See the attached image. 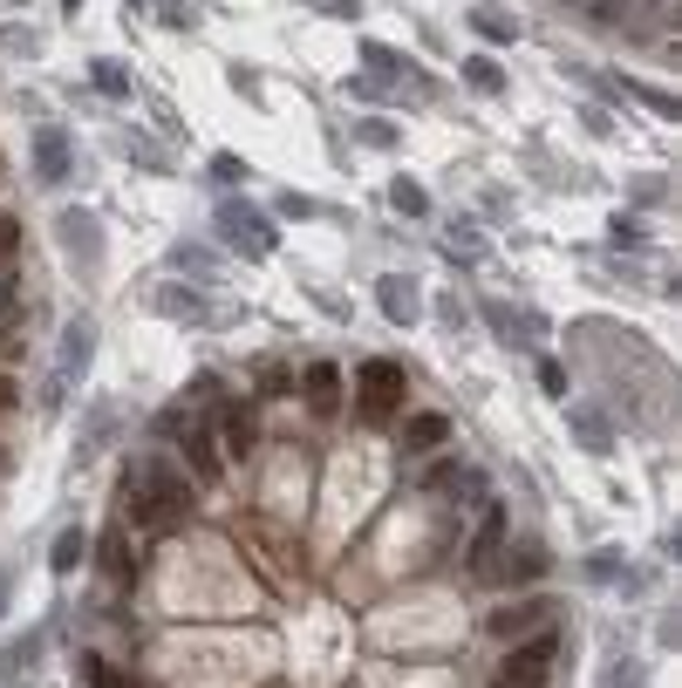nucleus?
Segmentation results:
<instances>
[{
  "instance_id": "nucleus-26",
  "label": "nucleus",
  "mask_w": 682,
  "mask_h": 688,
  "mask_svg": "<svg viewBox=\"0 0 682 688\" xmlns=\"http://www.w3.org/2000/svg\"><path fill=\"white\" fill-rule=\"evenodd\" d=\"M464 83H471L478 96H505V68H498L492 55H471V62H464Z\"/></svg>"
},
{
  "instance_id": "nucleus-20",
  "label": "nucleus",
  "mask_w": 682,
  "mask_h": 688,
  "mask_svg": "<svg viewBox=\"0 0 682 688\" xmlns=\"http://www.w3.org/2000/svg\"><path fill=\"white\" fill-rule=\"evenodd\" d=\"M478 321L492 327V341H505V348H525V341H519V314L505 308V300H492V293H485V300H478Z\"/></svg>"
},
{
  "instance_id": "nucleus-21",
  "label": "nucleus",
  "mask_w": 682,
  "mask_h": 688,
  "mask_svg": "<svg viewBox=\"0 0 682 688\" xmlns=\"http://www.w3.org/2000/svg\"><path fill=\"white\" fill-rule=\"evenodd\" d=\"M116 143H123V158H131V164H144V171H158V177L171 171V158H164V143H158V137H144V130H123Z\"/></svg>"
},
{
  "instance_id": "nucleus-30",
  "label": "nucleus",
  "mask_w": 682,
  "mask_h": 688,
  "mask_svg": "<svg viewBox=\"0 0 682 688\" xmlns=\"http://www.w3.org/2000/svg\"><path fill=\"white\" fill-rule=\"evenodd\" d=\"M356 137H362L369 150H396V123H383V116H362V123H356Z\"/></svg>"
},
{
  "instance_id": "nucleus-39",
  "label": "nucleus",
  "mask_w": 682,
  "mask_h": 688,
  "mask_svg": "<svg viewBox=\"0 0 682 688\" xmlns=\"http://www.w3.org/2000/svg\"><path fill=\"white\" fill-rule=\"evenodd\" d=\"M321 14H335V21H356V14H362V0H321Z\"/></svg>"
},
{
  "instance_id": "nucleus-24",
  "label": "nucleus",
  "mask_w": 682,
  "mask_h": 688,
  "mask_svg": "<svg viewBox=\"0 0 682 688\" xmlns=\"http://www.w3.org/2000/svg\"><path fill=\"white\" fill-rule=\"evenodd\" d=\"M389 205H396L402 218H431V191H423L417 177H396V185H389Z\"/></svg>"
},
{
  "instance_id": "nucleus-6",
  "label": "nucleus",
  "mask_w": 682,
  "mask_h": 688,
  "mask_svg": "<svg viewBox=\"0 0 682 688\" xmlns=\"http://www.w3.org/2000/svg\"><path fill=\"white\" fill-rule=\"evenodd\" d=\"M402 389H410V375H402L396 362H362V423H389L402 410Z\"/></svg>"
},
{
  "instance_id": "nucleus-23",
  "label": "nucleus",
  "mask_w": 682,
  "mask_h": 688,
  "mask_svg": "<svg viewBox=\"0 0 682 688\" xmlns=\"http://www.w3.org/2000/svg\"><path fill=\"white\" fill-rule=\"evenodd\" d=\"M444 437H450L444 416H410V423H402V450H437Z\"/></svg>"
},
{
  "instance_id": "nucleus-16",
  "label": "nucleus",
  "mask_w": 682,
  "mask_h": 688,
  "mask_svg": "<svg viewBox=\"0 0 682 688\" xmlns=\"http://www.w3.org/2000/svg\"><path fill=\"white\" fill-rule=\"evenodd\" d=\"M83 566H89V531L83 525H62L55 546H48V573L69 579V573H83Z\"/></svg>"
},
{
  "instance_id": "nucleus-31",
  "label": "nucleus",
  "mask_w": 682,
  "mask_h": 688,
  "mask_svg": "<svg viewBox=\"0 0 682 688\" xmlns=\"http://www.w3.org/2000/svg\"><path fill=\"white\" fill-rule=\"evenodd\" d=\"M580 573H587L594 586H615V579H621L628 566H621V559H615V552H594V559H587V566H580Z\"/></svg>"
},
{
  "instance_id": "nucleus-12",
  "label": "nucleus",
  "mask_w": 682,
  "mask_h": 688,
  "mask_svg": "<svg viewBox=\"0 0 682 688\" xmlns=\"http://www.w3.org/2000/svg\"><path fill=\"white\" fill-rule=\"evenodd\" d=\"M567 429L580 437V450H587V456H608L615 450V416L594 410V402H567Z\"/></svg>"
},
{
  "instance_id": "nucleus-14",
  "label": "nucleus",
  "mask_w": 682,
  "mask_h": 688,
  "mask_svg": "<svg viewBox=\"0 0 682 688\" xmlns=\"http://www.w3.org/2000/svg\"><path fill=\"white\" fill-rule=\"evenodd\" d=\"M553 621V600H512V606H498L492 614V634L498 641H519L525 627H546Z\"/></svg>"
},
{
  "instance_id": "nucleus-38",
  "label": "nucleus",
  "mask_w": 682,
  "mask_h": 688,
  "mask_svg": "<svg viewBox=\"0 0 682 688\" xmlns=\"http://www.w3.org/2000/svg\"><path fill=\"white\" fill-rule=\"evenodd\" d=\"M580 123H587V137H615V116L608 110H580Z\"/></svg>"
},
{
  "instance_id": "nucleus-5",
  "label": "nucleus",
  "mask_w": 682,
  "mask_h": 688,
  "mask_svg": "<svg viewBox=\"0 0 682 688\" xmlns=\"http://www.w3.org/2000/svg\"><path fill=\"white\" fill-rule=\"evenodd\" d=\"M553 661H560V634H533V641H519L512 654H505V675H498V688H546V675H553Z\"/></svg>"
},
{
  "instance_id": "nucleus-17",
  "label": "nucleus",
  "mask_w": 682,
  "mask_h": 688,
  "mask_svg": "<svg viewBox=\"0 0 682 688\" xmlns=\"http://www.w3.org/2000/svg\"><path fill=\"white\" fill-rule=\"evenodd\" d=\"M171 266H178L191 287H206V279L219 273V246L212 239H178V246H171Z\"/></svg>"
},
{
  "instance_id": "nucleus-19",
  "label": "nucleus",
  "mask_w": 682,
  "mask_h": 688,
  "mask_svg": "<svg viewBox=\"0 0 682 688\" xmlns=\"http://www.w3.org/2000/svg\"><path fill=\"white\" fill-rule=\"evenodd\" d=\"M553 566V559L533 546V539H519V546H505V566H498V579H540Z\"/></svg>"
},
{
  "instance_id": "nucleus-7",
  "label": "nucleus",
  "mask_w": 682,
  "mask_h": 688,
  "mask_svg": "<svg viewBox=\"0 0 682 688\" xmlns=\"http://www.w3.org/2000/svg\"><path fill=\"white\" fill-rule=\"evenodd\" d=\"M69 177H75V143H69L62 123H41V130H35V185L62 191Z\"/></svg>"
},
{
  "instance_id": "nucleus-29",
  "label": "nucleus",
  "mask_w": 682,
  "mask_h": 688,
  "mask_svg": "<svg viewBox=\"0 0 682 688\" xmlns=\"http://www.w3.org/2000/svg\"><path fill=\"white\" fill-rule=\"evenodd\" d=\"M273 212H281V218H321V198H308V191H281V198H273Z\"/></svg>"
},
{
  "instance_id": "nucleus-10",
  "label": "nucleus",
  "mask_w": 682,
  "mask_h": 688,
  "mask_svg": "<svg viewBox=\"0 0 682 688\" xmlns=\"http://www.w3.org/2000/svg\"><path fill=\"white\" fill-rule=\"evenodd\" d=\"M150 308L164 321H185V327H206L219 308L206 300V287H178V279H164V287H150Z\"/></svg>"
},
{
  "instance_id": "nucleus-34",
  "label": "nucleus",
  "mask_w": 682,
  "mask_h": 688,
  "mask_svg": "<svg viewBox=\"0 0 682 688\" xmlns=\"http://www.w3.org/2000/svg\"><path fill=\"white\" fill-rule=\"evenodd\" d=\"M212 177H219V185H246V158H233V150H219V158H212Z\"/></svg>"
},
{
  "instance_id": "nucleus-9",
  "label": "nucleus",
  "mask_w": 682,
  "mask_h": 688,
  "mask_svg": "<svg viewBox=\"0 0 682 688\" xmlns=\"http://www.w3.org/2000/svg\"><path fill=\"white\" fill-rule=\"evenodd\" d=\"M116 423H123V410L110 396H96L89 410H83V429H75V464H96V456L110 450V437H116Z\"/></svg>"
},
{
  "instance_id": "nucleus-2",
  "label": "nucleus",
  "mask_w": 682,
  "mask_h": 688,
  "mask_svg": "<svg viewBox=\"0 0 682 688\" xmlns=\"http://www.w3.org/2000/svg\"><path fill=\"white\" fill-rule=\"evenodd\" d=\"M89 354H96V321L89 314H75L69 327H62V348H55V368H48V381H41V410L55 416L62 402H69V389L83 381V368H89Z\"/></svg>"
},
{
  "instance_id": "nucleus-11",
  "label": "nucleus",
  "mask_w": 682,
  "mask_h": 688,
  "mask_svg": "<svg viewBox=\"0 0 682 688\" xmlns=\"http://www.w3.org/2000/svg\"><path fill=\"white\" fill-rule=\"evenodd\" d=\"M171 437H178V456H185V471L198 477V484H219V471H225V456L212 450V429L206 423H178V429H171Z\"/></svg>"
},
{
  "instance_id": "nucleus-33",
  "label": "nucleus",
  "mask_w": 682,
  "mask_h": 688,
  "mask_svg": "<svg viewBox=\"0 0 682 688\" xmlns=\"http://www.w3.org/2000/svg\"><path fill=\"white\" fill-rule=\"evenodd\" d=\"M540 389H546L553 402H567V368L553 362V354H540Z\"/></svg>"
},
{
  "instance_id": "nucleus-8",
  "label": "nucleus",
  "mask_w": 682,
  "mask_h": 688,
  "mask_svg": "<svg viewBox=\"0 0 682 688\" xmlns=\"http://www.w3.org/2000/svg\"><path fill=\"white\" fill-rule=\"evenodd\" d=\"M375 308H383L389 327H417L423 321V287L410 273H383V279H375Z\"/></svg>"
},
{
  "instance_id": "nucleus-25",
  "label": "nucleus",
  "mask_w": 682,
  "mask_h": 688,
  "mask_svg": "<svg viewBox=\"0 0 682 688\" xmlns=\"http://www.w3.org/2000/svg\"><path fill=\"white\" fill-rule=\"evenodd\" d=\"M471 28L485 35L492 48H512V41H519V21H505V14H492V8H471Z\"/></svg>"
},
{
  "instance_id": "nucleus-22",
  "label": "nucleus",
  "mask_w": 682,
  "mask_h": 688,
  "mask_svg": "<svg viewBox=\"0 0 682 688\" xmlns=\"http://www.w3.org/2000/svg\"><path fill=\"white\" fill-rule=\"evenodd\" d=\"M308 402H314L321 416L342 402V368H335V362H314V368H308Z\"/></svg>"
},
{
  "instance_id": "nucleus-18",
  "label": "nucleus",
  "mask_w": 682,
  "mask_h": 688,
  "mask_svg": "<svg viewBox=\"0 0 682 688\" xmlns=\"http://www.w3.org/2000/svg\"><path fill=\"white\" fill-rule=\"evenodd\" d=\"M444 252H450V260H464V266L485 260V233H478V218H450L444 225Z\"/></svg>"
},
{
  "instance_id": "nucleus-1",
  "label": "nucleus",
  "mask_w": 682,
  "mask_h": 688,
  "mask_svg": "<svg viewBox=\"0 0 682 688\" xmlns=\"http://www.w3.org/2000/svg\"><path fill=\"white\" fill-rule=\"evenodd\" d=\"M191 477L171 471L164 456H137L131 471H123V512H131L137 525H178L191 518Z\"/></svg>"
},
{
  "instance_id": "nucleus-35",
  "label": "nucleus",
  "mask_w": 682,
  "mask_h": 688,
  "mask_svg": "<svg viewBox=\"0 0 682 688\" xmlns=\"http://www.w3.org/2000/svg\"><path fill=\"white\" fill-rule=\"evenodd\" d=\"M158 8H164V28H198V8H191V0H158Z\"/></svg>"
},
{
  "instance_id": "nucleus-28",
  "label": "nucleus",
  "mask_w": 682,
  "mask_h": 688,
  "mask_svg": "<svg viewBox=\"0 0 682 688\" xmlns=\"http://www.w3.org/2000/svg\"><path fill=\"white\" fill-rule=\"evenodd\" d=\"M89 83L103 89V96H116V103H131V68H116V62H96V68H89Z\"/></svg>"
},
{
  "instance_id": "nucleus-36",
  "label": "nucleus",
  "mask_w": 682,
  "mask_h": 688,
  "mask_svg": "<svg viewBox=\"0 0 682 688\" xmlns=\"http://www.w3.org/2000/svg\"><path fill=\"white\" fill-rule=\"evenodd\" d=\"M437 321H444V327H458V335H464V321H471V314H464V300H458V293H444V300H437Z\"/></svg>"
},
{
  "instance_id": "nucleus-13",
  "label": "nucleus",
  "mask_w": 682,
  "mask_h": 688,
  "mask_svg": "<svg viewBox=\"0 0 682 688\" xmlns=\"http://www.w3.org/2000/svg\"><path fill=\"white\" fill-rule=\"evenodd\" d=\"M41 648H48V627H28V634H14V641L0 648V688L28 681V675L41 668Z\"/></svg>"
},
{
  "instance_id": "nucleus-3",
  "label": "nucleus",
  "mask_w": 682,
  "mask_h": 688,
  "mask_svg": "<svg viewBox=\"0 0 682 688\" xmlns=\"http://www.w3.org/2000/svg\"><path fill=\"white\" fill-rule=\"evenodd\" d=\"M55 246H62V260L83 273V279L103 273L110 239H103V218H96L89 205H62V212H55Z\"/></svg>"
},
{
  "instance_id": "nucleus-40",
  "label": "nucleus",
  "mask_w": 682,
  "mask_h": 688,
  "mask_svg": "<svg viewBox=\"0 0 682 688\" xmlns=\"http://www.w3.org/2000/svg\"><path fill=\"white\" fill-rule=\"evenodd\" d=\"M14 246H21V225H14V218H0V260H8Z\"/></svg>"
},
{
  "instance_id": "nucleus-4",
  "label": "nucleus",
  "mask_w": 682,
  "mask_h": 688,
  "mask_svg": "<svg viewBox=\"0 0 682 688\" xmlns=\"http://www.w3.org/2000/svg\"><path fill=\"white\" fill-rule=\"evenodd\" d=\"M212 225H219V239H225V246H239V252H246V260H266V252L281 246V225H273V212L246 205V198H219Z\"/></svg>"
},
{
  "instance_id": "nucleus-41",
  "label": "nucleus",
  "mask_w": 682,
  "mask_h": 688,
  "mask_svg": "<svg viewBox=\"0 0 682 688\" xmlns=\"http://www.w3.org/2000/svg\"><path fill=\"white\" fill-rule=\"evenodd\" d=\"M8 593H14V566H0V614H8Z\"/></svg>"
},
{
  "instance_id": "nucleus-37",
  "label": "nucleus",
  "mask_w": 682,
  "mask_h": 688,
  "mask_svg": "<svg viewBox=\"0 0 682 688\" xmlns=\"http://www.w3.org/2000/svg\"><path fill=\"white\" fill-rule=\"evenodd\" d=\"M662 198H669L662 177H635V205H662Z\"/></svg>"
},
{
  "instance_id": "nucleus-32",
  "label": "nucleus",
  "mask_w": 682,
  "mask_h": 688,
  "mask_svg": "<svg viewBox=\"0 0 682 688\" xmlns=\"http://www.w3.org/2000/svg\"><path fill=\"white\" fill-rule=\"evenodd\" d=\"M635 681H642V661L635 654H615V668L600 675V688H635Z\"/></svg>"
},
{
  "instance_id": "nucleus-42",
  "label": "nucleus",
  "mask_w": 682,
  "mask_h": 688,
  "mask_svg": "<svg viewBox=\"0 0 682 688\" xmlns=\"http://www.w3.org/2000/svg\"><path fill=\"white\" fill-rule=\"evenodd\" d=\"M131 8H144V0H131Z\"/></svg>"
},
{
  "instance_id": "nucleus-15",
  "label": "nucleus",
  "mask_w": 682,
  "mask_h": 688,
  "mask_svg": "<svg viewBox=\"0 0 682 688\" xmlns=\"http://www.w3.org/2000/svg\"><path fill=\"white\" fill-rule=\"evenodd\" d=\"M212 443H225V456H239V464H246L252 443H260V429H252V410L225 402V410H219V437H212Z\"/></svg>"
},
{
  "instance_id": "nucleus-27",
  "label": "nucleus",
  "mask_w": 682,
  "mask_h": 688,
  "mask_svg": "<svg viewBox=\"0 0 682 688\" xmlns=\"http://www.w3.org/2000/svg\"><path fill=\"white\" fill-rule=\"evenodd\" d=\"M608 246H615V252H621V246H628V252L648 246V225H642L635 212H615V218H608Z\"/></svg>"
}]
</instances>
